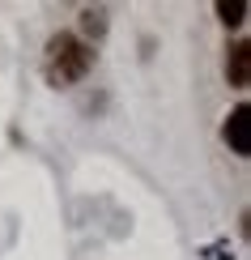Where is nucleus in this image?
Listing matches in <instances>:
<instances>
[{
  "instance_id": "f257e3e1",
  "label": "nucleus",
  "mask_w": 251,
  "mask_h": 260,
  "mask_svg": "<svg viewBox=\"0 0 251 260\" xmlns=\"http://www.w3.org/2000/svg\"><path fill=\"white\" fill-rule=\"evenodd\" d=\"M94 51L85 47L77 35H56L47 43V81L51 85H73L90 73Z\"/></svg>"
},
{
  "instance_id": "7ed1b4c3",
  "label": "nucleus",
  "mask_w": 251,
  "mask_h": 260,
  "mask_svg": "<svg viewBox=\"0 0 251 260\" xmlns=\"http://www.w3.org/2000/svg\"><path fill=\"white\" fill-rule=\"evenodd\" d=\"M247 73H251V47H247V43H234L230 56H226V77H230V85L243 90V85H247Z\"/></svg>"
},
{
  "instance_id": "f03ea898",
  "label": "nucleus",
  "mask_w": 251,
  "mask_h": 260,
  "mask_svg": "<svg viewBox=\"0 0 251 260\" xmlns=\"http://www.w3.org/2000/svg\"><path fill=\"white\" fill-rule=\"evenodd\" d=\"M226 141H230V149L234 154H251V107H234L230 115H226Z\"/></svg>"
},
{
  "instance_id": "20e7f679",
  "label": "nucleus",
  "mask_w": 251,
  "mask_h": 260,
  "mask_svg": "<svg viewBox=\"0 0 251 260\" xmlns=\"http://www.w3.org/2000/svg\"><path fill=\"white\" fill-rule=\"evenodd\" d=\"M217 13H222L226 26H238V21L247 17V5L243 0H217Z\"/></svg>"
}]
</instances>
